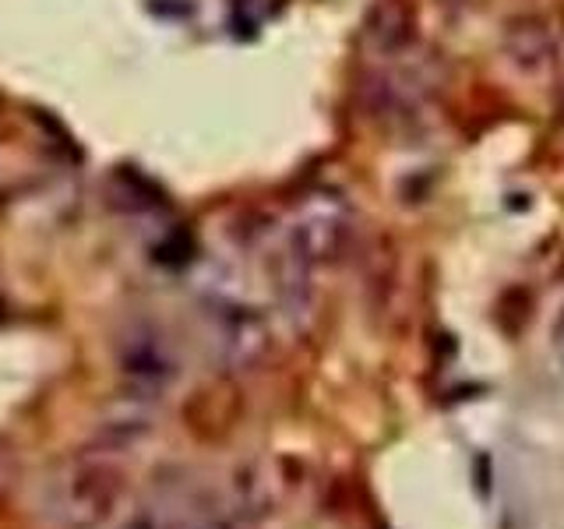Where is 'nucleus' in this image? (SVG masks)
Returning <instances> with one entry per match:
<instances>
[{
	"instance_id": "nucleus-1",
	"label": "nucleus",
	"mask_w": 564,
	"mask_h": 529,
	"mask_svg": "<svg viewBox=\"0 0 564 529\" xmlns=\"http://www.w3.org/2000/svg\"><path fill=\"white\" fill-rule=\"evenodd\" d=\"M123 476L106 463H70L46 487V516L57 529H96L113 511Z\"/></svg>"
},
{
	"instance_id": "nucleus-2",
	"label": "nucleus",
	"mask_w": 564,
	"mask_h": 529,
	"mask_svg": "<svg viewBox=\"0 0 564 529\" xmlns=\"http://www.w3.org/2000/svg\"><path fill=\"white\" fill-rule=\"evenodd\" d=\"M349 237V212L335 194H314L311 202L300 205L296 219L290 226V255L296 261L325 264L343 255Z\"/></svg>"
},
{
	"instance_id": "nucleus-3",
	"label": "nucleus",
	"mask_w": 564,
	"mask_h": 529,
	"mask_svg": "<svg viewBox=\"0 0 564 529\" xmlns=\"http://www.w3.org/2000/svg\"><path fill=\"white\" fill-rule=\"evenodd\" d=\"M505 53L511 57V64L522 67L525 75H540L554 64V53H557V43L551 29H546L540 18H516V22L505 25Z\"/></svg>"
},
{
	"instance_id": "nucleus-4",
	"label": "nucleus",
	"mask_w": 564,
	"mask_h": 529,
	"mask_svg": "<svg viewBox=\"0 0 564 529\" xmlns=\"http://www.w3.org/2000/svg\"><path fill=\"white\" fill-rule=\"evenodd\" d=\"M219 349L229 367H254L264 357V349H269V328L247 307H234L223 317Z\"/></svg>"
},
{
	"instance_id": "nucleus-5",
	"label": "nucleus",
	"mask_w": 564,
	"mask_h": 529,
	"mask_svg": "<svg viewBox=\"0 0 564 529\" xmlns=\"http://www.w3.org/2000/svg\"><path fill=\"white\" fill-rule=\"evenodd\" d=\"M416 35L413 25V11L405 0H381V4L370 11L367 18V43L381 57H399V53L410 50Z\"/></svg>"
},
{
	"instance_id": "nucleus-6",
	"label": "nucleus",
	"mask_w": 564,
	"mask_h": 529,
	"mask_svg": "<svg viewBox=\"0 0 564 529\" xmlns=\"http://www.w3.org/2000/svg\"><path fill=\"white\" fill-rule=\"evenodd\" d=\"M128 370L138 378H145V381H155L159 375H166V360L159 357V349L152 343H138L131 353H128Z\"/></svg>"
},
{
	"instance_id": "nucleus-7",
	"label": "nucleus",
	"mask_w": 564,
	"mask_h": 529,
	"mask_svg": "<svg viewBox=\"0 0 564 529\" xmlns=\"http://www.w3.org/2000/svg\"><path fill=\"white\" fill-rule=\"evenodd\" d=\"M551 349H554V357L564 364V307H561V314L554 317V325H551Z\"/></svg>"
},
{
	"instance_id": "nucleus-8",
	"label": "nucleus",
	"mask_w": 564,
	"mask_h": 529,
	"mask_svg": "<svg viewBox=\"0 0 564 529\" xmlns=\"http://www.w3.org/2000/svg\"><path fill=\"white\" fill-rule=\"evenodd\" d=\"M176 529H234V526L223 522V519H191V522L176 526Z\"/></svg>"
},
{
	"instance_id": "nucleus-9",
	"label": "nucleus",
	"mask_w": 564,
	"mask_h": 529,
	"mask_svg": "<svg viewBox=\"0 0 564 529\" xmlns=\"http://www.w3.org/2000/svg\"><path fill=\"white\" fill-rule=\"evenodd\" d=\"M123 529H155V526H152V519H131Z\"/></svg>"
}]
</instances>
